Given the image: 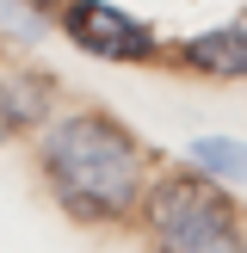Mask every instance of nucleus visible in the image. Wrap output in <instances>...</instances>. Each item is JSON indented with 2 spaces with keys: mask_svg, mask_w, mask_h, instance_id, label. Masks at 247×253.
I'll return each mask as SVG.
<instances>
[{
  "mask_svg": "<svg viewBox=\"0 0 247 253\" xmlns=\"http://www.w3.org/2000/svg\"><path fill=\"white\" fill-rule=\"evenodd\" d=\"M185 62H192L198 74L247 81V12L229 19V25H216V31H198L192 43H185Z\"/></svg>",
  "mask_w": 247,
  "mask_h": 253,
  "instance_id": "nucleus-4",
  "label": "nucleus"
},
{
  "mask_svg": "<svg viewBox=\"0 0 247 253\" xmlns=\"http://www.w3.org/2000/svg\"><path fill=\"white\" fill-rule=\"evenodd\" d=\"M43 105H49V86L37 74H6L0 81V142H12L25 124H37Z\"/></svg>",
  "mask_w": 247,
  "mask_h": 253,
  "instance_id": "nucleus-5",
  "label": "nucleus"
},
{
  "mask_svg": "<svg viewBox=\"0 0 247 253\" xmlns=\"http://www.w3.org/2000/svg\"><path fill=\"white\" fill-rule=\"evenodd\" d=\"M37 167H43L56 204L81 222H118L142 198V148L105 111L56 118L37 142Z\"/></svg>",
  "mask_w": 247,
  "mask_h": 253,
  "instance_id": "nucleus-1",
  "label": "nucleus"
},
{
  "mask_svg": "<svg viewBox=\"0 0 247 253\" xmlns=\"http://www.w3.org/2000/svg\"><path fill=\"white\" fill-rule=\"evenodd\" d=\"M62 31L74 37V49H86L99 62H148L155 56V31L142 19H130L124 6H111V0H68Z\"/></svg>",
  "mask_w": 247,
  "mask_h": 253,
  "instance_id": "nucleus-3",
  "label": "nucleus"
},
{
  "mask_svg": "<svg viewBox=\"0 0 247 253\" xmlns=\"http://www.w3.org/2000/svg\"><path fill=\"white\" fill-rule=\"evenodd\" d=\"M142 222H148V235L161 247H179V253H229V247H241V216H235L229 192L210 185L204 173H167L142 198Z\"/></svg>",
  "mask_w": 247,
  "mask_h": 253,
  "instance_id": "nucleus-2",
  "label": "nucleus"
},
{
  "mask_svg": "<svg viewBox=\"0 0 247 253\" xmlns=\"http://www.w3.org/2000/svg\"><path fill=\"white\" fill-rule=\"evenodd\" d=\"M192 161L204 173H216L222 185H247V142H235V136H198Z\"/></svg>",
  "mask_w": 247,
  "mask_h": 253,
  "instance_id": "nucleus-6",
  "label": "nucleus"
}]
</instances>
